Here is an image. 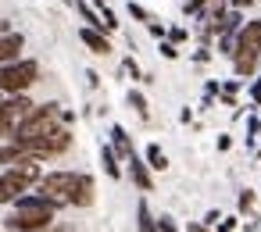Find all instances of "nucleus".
<instances>
[{"mask_svg":"<svg viewBox=\"0 0 261 232\" xmlns=\"http://www.w3.org/2000/svg\"><path fill=\"white\" fill-rule=\"evenodd\" d=\"M257 57H261V22H247L236 33V50H232L236 75H254Z\"/></svg>","mask_w":261,"mask_h":232,"instance_id":"obj_4","label":"nucleus"},{"mask_svg":"<svg viewBox=\"0 0 261 232\" xmlns=\"http://www.w3.org/2000/svg\"><path fill=\"white\" fill-rule=\"evenodd\" d=\"M229 4H232V8L240 11V8H247V4H250V0H229Z\"/></svg>","mask_w":261,"mask_h":232,"instance_id":"obj_25","label":"nucleus"},{"mask_svg":"<svg viewBox=\"0 0 261 232\" xmlns=\"http://www.w3.org/2000/svg\"><path fill=\"white\" fill-rule=\"evenodd\" d=\"M129 15H133V18H140V22H150V15H147L140 4H129Z\"/></svg>","mask_w":261,"mask_h":232,"instance_id":"obj_17","label":"nucleus"},{"mask_svg":"<svg viewBox=\"0 0 261 232\" xmlns=\"http://www.w3.org/2000/svg\"><path fill=\"white\" fill-rule=\"evenodd\" d=\"M204 221H207V225H218V221H222V214H218V211H207V218H204Z\"/></svg>","mask_w":261,"mask_h":232,"instance_id":"obj_24","label":"nucleus"},{"mask_svg":"<svg viewBox=\"0 0 261 232\" xmlns=\"http://www.w3.org/2000/svg\"><path fill=\"white\" fill-rule=\"evenodd\" d=\"M236 228V218H225V221H218V232H232Z\"/></svg>","mask_w":261,"mask_h":232,"instance_id":"obj_20","label":"nucleus"},{"mask_svg":"<svg viewBox=\"0 0 261 232\" xmlns=\"http://www.w3.org/2000/svg\"><path fill=\"white\" fill-rule=\"evenodd\" d=\"M122 68H125V72H129V75H133V79H143V75H140V65H136V61H133V57H129V61H125V65H122Z\"/></svg>","mask_w":261,"mask_h":232,"instance_id":"obj_18","label":"nucleus"},{"mask_svg":"<svg viewBox=\"0 0 261 232\" xmlns=\"http://www.w3.org/2000/svg\"><path fill=\"white\" fill-rule=\"evenodd\" d=\"M36 79H40V65H36V61L0 65V93H25Z\"/></svg>","mask_w":261,"mask_h":232,"instance_id":"obj_5","label":"nucleus"},{"mask_svg":"<svg viewBox=\"0 0 261 232\" xmlns=\"http://www.w3.org/2000/svg\"><path fill=\"white\" fill-rule=\"evenodd\" d=\"M129 175H133V182H136L143 193H150V189H154V182H150V171H147V164H143L136 154L129 157Z\"/></svg>","mask_w":261,"mask_h":232,"instance_id":"obj_9","label":"nucleus"},{"mask_svg":"<svg viewBox=\"0 0 261 232\" xmlns=\"http://www.w3.org/2000/svg\"><path fill=\"white\" fill-rule=\"evenodd\" d=\"M158 232H179V228H175V221L165 214V218H158Z\"/></svg>","mask_w":261,"mask_h":232,"instance_id":"obj_15","label":"nucleus"},{"mask_svg":"<svg viewBox=\"0 0 261 232\" xmlns=\"http://www.w3.org/2000/svg\"><path fill=\"white\" fill-rule=\"evenodd\" d=\"M168 36H172V43H182V40H186V29H172Z\"/></svg>","mask_w":261,"mask_h":232,"instance_id":"obj_22","label":"nucleus"},{"mask_svg":"<svg viewBox=\"0 0 261 232\" xmlns=\"http://www.w3.org/2000/svg\"><path fill=\"white\" fill-rule=\"evenodd\" d=\"M40 193L58 200V204H75V207H90L93 204V179L83 171H50L40 179Z\"/></svg>","mask_w":261,"mask_h":232,"instance_id":"obj_1","label":"nucleus"},{"mask_svg":"<svg viewBox=\"0 0 261 232\" xmlns=\"http://www.w3.org/2000/svg\"><path fill=\"white\" fill-rule=\"evenodd\" d=\"M186 232H211V225H207V221H204V225H200V221H193Z\"/></svg>","mask_w":261,"mask_h":232,"instance_id":"obj_23","label":"nucleus"},{"mask_svg":"<svg viewBox=\"0 0 261 232\" xmlns=\"http://www.w3.org/2000/svg\"><path fill=\"white\" fill-rule=\"evenodd\" d=\"M147 164H150L154 171H165V168H168V157H165V150H161L158 143L147 147Z\"/></svg>","mask_w":261,"mask_h":232,"instance_id":"obj_11","label":"nucleus"},{"mask_svg":"<svg viewBox=\"0 0 261 232\" xmlns=\"http://www.w3.org/2000/svg\"><path fill=\"white\" fill-rule=\"evenodd\" d=\"M25 47V40L18 33H0V65H11L18 61V50Z\"/></svg>","mask_w":261,"mask_h":232,"instance_id":"obj_8","label":"nucleus"},{"mask_svg":"<svg viewBox=\"0 0 261 232\" xmlns=\"http://www.w3.org/2000/svg\"><path fill=\"white\" fill-rule=\"evenodd\" d=\"M250 207H254V193L243 189V193H240V211H250Z\"/></svg>","mask_w":261,"mask_h":232,"instance_id":"obj_14","label":"nucleus"},{"mask_svg":"<svg viewBox=\"0 0 261 232\" xmlns=\"http://www.w3.org/2000/svg\"><path fill=\"white\" fill-rule=\"evenodd\" d=\"M211 4V0H190V4H186V15H197V11H204Z\"/></svg>","mask_w":261,"mask_h":232,"instance_id":"obj_16","label":"nucleus"},{"mask_svg":"<svg viewBox=\"0 0 261 232\" xmlns=\"http://www.w3.org/2000/svg\"><path fill=\"white\" fill-rule=\"evenodd\" d=\"M111 139H115V150H118L122 157H133V143H129V136H125V129H122V125H115V129H111Z\"/></svg>","mask_w":261,"mask_h":232,"instance_id":"obj_10","label":"nucleus"},{"mask_svg":"<svg viewBox=\"0 0 261 232\" xmlns=\"http://www.w3.org/2000/svg\"><path fill=\"white\" fill-rule=\"evenodd\" d=\"M100 157H104V171H108L111 179H118V175H122V164H118L115 147H104V150H100Z\"/></svg>","mask_w":261,"mask_h":232,"instance_id":"obj_12","label":"nucleus"},{"mask_svg":"<svg viewBox=\"0 0 261 232\" xmlns=\"http://www.w3.org/2000/svg\"><path fill=\"white\" fill-rule=\"evenodd\" d=\"M161 54L172 61V57H179V50H175V43H161Z\"/></svg>","mask_w":261,"mask_h":232,"instance_id":"obj_19","label":"nucleus"},{"mask_svg":"<svg viewBox=\"0 0 261 232\" xmlns=\"http://www.w3.org/2000/svg\"><path fill=\"white\" fill-rule=\"evenodd\" d=\"M79 40H83L93 54H111V40H108L104 29H97V25H83V29H79Z\"/></svg>","mask_w":261,"mask_h":232,"instance_id":"obj_7","label":"nucleus"},{"mask_svg":"<svg viewBox=\"0 0 261 232\" xmlns=\"http://www.w3.org/2000/svg\"><path fill=\"white\" fill-rule=\"evenodd\" d=\"M58 200H50V196H43V193H36V196H18L15 200V211H11V218H8V228L11 232H43L50 221H54V214H58Z\"/></svg>","mask_w":261,"mask_h":232,"instance_id":"obj_2","label":"nucleus"},{"mask_svg":"<svg viewBox=\"0 0 261 232\" xmlns=\"http://www.w3.org/2000/svg\"><path fill=\"white\" fill-rule=\"evenodd\" d=\"M129 107H133L140 118H147V114H150V111H147V100H143V93H136V90L129 93Z\"/></svg>","mask_w":261,"mask_h":232,"instance_id":"obj_13","label":"nucleus"},{"mask_svg":"<svg viewBox=\"0 0 261 232\" xmlns=\"http://www.w3.org/2000/svg\"><path fill=\"white\" fill-rule=\"evenodd\" d=\"M147 29H150V33H154V36H158V40H161V36H165V25H158V22H147Z\"/></svg>","mask_w":261,"mask_h":232,"instance_id":"obj_21","label":"nucleus"},{"mask_svg":"<svg viewBox=\"0 0 261 232\" xmlns=\"http://www.w3.org/2000/svg\"><path fill=\"white\" fill-rule=\"evenodd\" d=\"M25 189H29V182H25L22 175H15L11 168H8L4 175H0V204H15Z\"/></svg>","mask_w":261,"mask_h":232,"instance_id":"obj_6","label":"nucleus"},{"mask_svg":"<svg viewBox=\"0 0 261 232\" xmlns=\"http://www.w3.org/2000/svg\"><path fill=\"white\" fill-rule=\"evenodd\" d=\"M72 114H61L58 111V104H36L33 107V114L15 129V143H33V139H40V136H50L54 129H61V122H68Z\"/></svg>","mask_w":261,"mask_h":232,"instance_id":"obj_3","label":"nucleus"}]
</instances>
